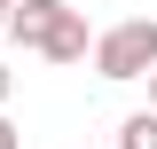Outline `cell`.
I'll return each mask as SVG.
<instances>
[{
	"instance_id": "obj_1",
	"label": "cell",
	"mask_w": 157,
	"mask_h": 149,
	"mask_svg": "<svg viewBox=\"0 0 157 149\" xmlns=\"http://www.w3.org/2000/svg\"><path fill=\"white\" fill-rule=\"evenodd\" d=\"M8 32L32 47V55H47V63H86V16H78L71 0H16L8 8Z\"/></svg>"
},
{
	"instance_id": "obj_2",
	"label": "cell",
	"mask_w": 157,
	"mask_h": 149,
	"mask_svg": "<svg viewBox=\"0 0 157 149\" xmlns=\"http://www.w3.org/2000/svg\"><path fill=\"white\" fill-rule=\"evenodd\" d=\"M86 55H94V71L118 78V86H126V78H149L157 71V16H126V24H110V32H94Z\"/></svg>"
},
{
	"instance_id": "obj_3",
	"label": "cell",
	"mask_w": 157,
	"mask_h": 149,
	"mask_svg": "<svg viewBox=\"0 0 157 149\" xmlns=\"http://www.w3.org/2000/svg\"><path fill=\"white\" fill-rule=\"evenodd\" d=\"M110 149H157V110H134L126 126H118V141Z\"/></svg>"
},
{
	"instance_id": "obj_4",
	"label": "cell",
	"mask_w": 157,
	"mask_h": 149,
	"mask_svg": "<svg viewBox=\"0 0 157 149\" xmlns=\"http://www.w3.org/2000/svg\"><path fill=\"white\" fill-rule=\"evenodd\" d=\"M0 149H24V133H16V118L0 110Z\"/></svg>"
},
{
	"instance_id": "obj_5",
	"label": "cell",
	"mask_w": 157,
	"mask_h": 149,
	"mask_svg": "<svg viewBox=\"0 0 157 149\" xmlns=\"http://www.w3.org/2000/svg\"><path fill=\"white\" fill-rule=\"evenodd\" d=\"M8 86H16V71H8V63H0V102H8Z\"/></svg>"
},
{
	"instance_id": "obj_6",
	"label": "cell",
	"mask_w": 157,
	"mask_h": 149,
	"mask_svg": "<svg viewBox=\"0 0 157 149\" xmlns=\"http://www.w3.org/2000/svg\"><path fill=\"white\" fill-rule=\"evenodd\" d=\"M8 8H16V0H0V32H8Z\"/></svg>"
},
{
	"instance_id": "obj_7",
	"label": "cell",
	"mask_w": 157,
	"mask_h": 149,
	"mask_svg": "<svg viewBox=\"0 0 157 149\" xmlns=\"http://www.w3.org/2000/svg\"><path fill=\"white\" fill-rule=\"evenodd\" d=\"M149 110H157V71H149Z\"/></svg>"
}]
</instances>
